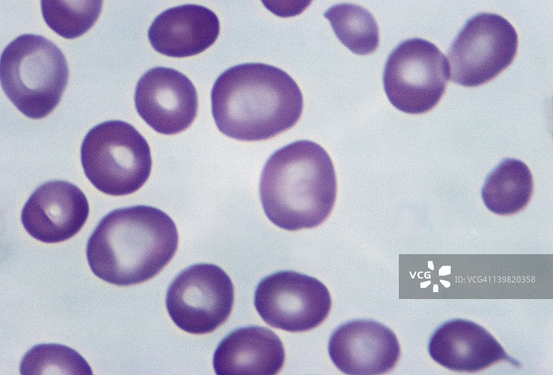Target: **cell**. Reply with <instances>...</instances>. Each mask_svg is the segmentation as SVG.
<instances>
[{"label":"cell","instance_id":"cell-1","mask_svg":"<svg viewBox=\"0 0 553 375\" xmlns=\"http://www.w3.org/2000/svg\"><path fill=\"white\" fill-rule=\"evenodd\" d=\"M218 129L241 141L272 137L292 127L303 110L302 93L285 71L262 63L232 66L216 79L211 93Z\"/></svg>","mask_w":553,"mask_h":375},{"label":"cell","instance_id":"cell-2","mask_svg":"<svg viewBox=\"0 0 553 375\" xmlns=\"http://www.w3.org/2000/svg\"><path fill=\"white\" fill-rule=\"evenodd\" d=\"M178 244L176 226L166 213L137 205L113 210L101 219L88 238L86 258L96 276L128 286L158 274Z\"/></svg>","mask_w":553,"mask_h":375},{"label":"cell","instance_id":"cell-3","mask_svg":"<svg viewBox=\"0 0 553 375\" xmlns=\"http://www.w3.org/2000/svg\"><path fill=\"white\" fill-rule=\"evenodd\" d=\"M259 193L265 215L276 226L288 231L316 227L330 215L335 202L332 162L314 142L288 144L265 162Z\"/></svg>","mask_w":553,"mask_h":375},{"label":"cell","instance_id":"cell-4","mask_svg":"<svg viewBox=\"0 0 553 375\" xmlns=\"http://www.w3.org/2000/svg\"><path fill=\"white\" fill-rule=\"evenodd\" d=\"M69 71L62 51L38 35H19L4 48L0 81L7 97L25 116L41 119L57 106Z\"/></svg>","mask_w":553,"mask_h":375},{"label":"cell","instance_id":"cell-5","mask_svg":"<svg viewBox=\"0 0 553 375\" xmlns=\"http://www.w3.org/2000/svg\"><path fill=\"white\" fill-rule=\"evenodd\" d=\"M84 173L99 191L131 194L148 180L152 160L149 146L130 124L110 120L92 128L81 146Z\"/></svg>","mask_w":553,"mask_h":375},{"label":"cell","instance_id":"cell-6","mask_svg":"<svg viewBox=\"0 0 553 375\" xmlns=\"http://www.w3.org/2000/svg\"><path fill=\"white\" fill-rule=\"evenodd\" d=\"M447 57L433 43L407 39L388 55L383 84L386 95L398 110L409 114L425 113L442 97L449 79Z\"/></svg>","mask_w":553,"mask_h":375},{"label":"cell","instance_id":"cell-7","mask_svg":"<svg viewBox=\"0 0 553 375\" xmlns=\"http://www.w3.org/2000/svg\"><path fill=\"white\" fill-rule=\"evenodd\" d=\"M517 46L516 31L505 18L478 13L465 22L448 50L449 79L465 86L482 84L512 63Z\"/></svg>","mask_w":553,"mask_h":375},{"label":"cell","instance_id":"cell-8","mask_svg":"<svg viewBox=\"0 0 553 375\" xmlns=\"http://www.w3.org/2000/svg\"><path fill=\"white\" fill-rule=\"evenodd\" d=\"M234 286L218 266L200 263L182 271L168 287L166 307L173 322L194 334L210 333L229 317Z\"/></svg>","mask_w":553,"mask_h":375},{"label":"cell","instance_id":"cell-9","mask_svg":"<svg viewBox=\"0 0 553 375\" xmlns=\"http://www.w3.org/2000/svg\"><path fill=\"white\" fill-rule=\"evenodd\" d=\"M254 302L267 324L291 332L318 326L331 307L330 293L321 282L292 271H278L261 280Z\"/></svg>","mask_w":553,"mask_h":375},{"label":"cell","instance_id":"cell-10","mask_svg":"<svg viewBox=\"0 0 553 375\" xmlns=\"http://www.w3.org/2000/svg\"><path fill=\"white\" fill-rule=\"evenodd\" d=\"M135 106L141 118L155 131L173 135L192 124L198 110V96L191 81L180 72L158 66L138 80Z\"/></svg>","mask_w":553,"mask_h":375},{"label":"cell","instance_id":"cell-11","mask_svg":"<svg viewBox=\"0 0 553 375\" xmlns=\"http://www.w3.org/2000/svg\"><path fill=\"white\" fill-rule=\"evenodd\" d=\"M88 213L87 199L77 186L53 180L34 191L22 209L21 219L32 237L45 243H56L77 234Z\"/></svg>","mask_w":553,"mask_h":375},{"label":"cell","instance_id":"cell-12","mask_svg":"<svg viewBox=\"0 0 553 375\" xmlns=\"http://www.w3.org/2000/svg\"><path fill=\"white\" fill-rule=\"evenodd\" d=\"M328 353L344 374L373 375L391 370L400 349L396 336L385 325L371 320H354L332 332Z\"/></svg>","mask_w":553,"mask_h":375},{"label":"cell","instance_id":"cell-13","mask_svg":"<svg viewBox=\"0 0 553 375\" xmlns=\"http://www.w3.org/2000/svg\"><path fill=\"white\" fill-rule=\"evenodd\" d=\"M428 350L433 360L449 369L474 372L502 360H509L500 344L470 320L445 322L431 335Z\"/></svg>","mask_w":553,"mask_h":375},{"label":"cell","instance_id":"cell-14","mask_svg":"<svg viewBox=\"0 0 553 375\" xmlns=\"http://www.w3.org/2000/svg\"><path fill=\"white\" fill-rule=\"evenodd\" d=\"M219 31V20L213 11L200 5L186 4L158 15L148 30V38L159 53L185 57L211 46Z\"/></svg>","mask_w":553,"mask_h":375},{"label":"cell","instance_id":"cell-15","mask_svg":"<svg viewBox=\"0 0 553 375\" xmlns=\"http://www.w3.org/2000/svg\"><path fill=\"white\" fill-rule=\"evenodd\" d=\"M285 360L283 344L272 330L259 326L238 328L219 343L213 357L218 375H273Z\"/></svg>","mask_w":553,"mask_h":375},{"label":"cell","instance_id":"cell-16","mask_svg":"<svg viewBox=\"0 0 553 375\" xmlns=\"http://www.w3.org/2000/svg\"><path fill=\"white\" fill-rule=\"evenodd\" d=\"M532 191V176L527 166L521 160L505 158L487 176L481 196L493 213L509 215L527 205Z\"/></svg>","mask_w":553,"mask_h":375},{"label":"cell","instance_id":"cell-17","mask_svg":"<svg viewBox=\"0 0 553 375\" xmlns=\"http://www.w3.org/2000/svg\"><path fill=\"white\" fill-rule=\"evenodd\" d=\"M339 41L357 55L374 52L379 44L376 21L366 9L353 3H339L324 14Z\"/></svg>","mask_w":553,"mask_h":375},{"label":"cell","instance_id":"cell-18","mask_svg":"<svg viewBox=\"0 0 553 375\" xmlns=\"http://www.w3.org/2000/svg\"><path fill=\"white\" fill-rule=\"evenodd\" d=\"M102 1H41L48 26L62 37L74 39L84 34L97 20Z\"/></svg>","mask_w":553,"mask_h":375},{"label":"cell","instance_id":"cell-19","mask_svg":"<svg viewBox=\"0 0 553 375\" xmlns=\"http://www.w3.org/2000/svg\"><path fill=\"white\" fill-rule=\"evenodd\" d=\"M20 374H92L85 359L75 350L66 345L39 344L30 349L20 363Z\"/></svg>","mask_w":553,"mask_h":375}]
</instances>
